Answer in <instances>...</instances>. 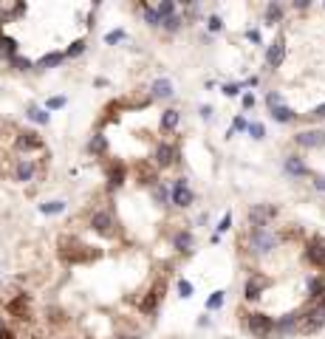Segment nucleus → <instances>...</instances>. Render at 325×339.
Segmentation results:
<instances>
[{"label":"nucleus","instance_id":"obj_17","mask_svg":"<svg viewBox=\"0 0 325 339\" xmlns=\"http://www.w3.org/2000/svg\"><path fill=\"white\" fill-rule=\"evenodd\" d=\"M193 246H195V237H193V232H178V235L173 237V249H178V252L190 254V252H193Z\"/></svg>","mask_w":325,"mask_h":339},{"label":"nucleus","instance_id":"obj_12","mask_svg":"<svg viewBox=\"0 0 325 339\" xmlns=\"http://www.w3.org/2000/svg\"><path fill=\"white\" fill-rule=\"evenodd\" d=\"M283 170L289 175H294V178H300V175H308V167L306 161L300 156H286V161H283Z\"/></svg>","mask_w":325,"mask_h":339},{"label":"nucleus","instance_id":"obj_15","mask_svg":"<svg viewBox=\"0 0 325 339\" xmlns=\"http://www.w3.org/2000/svg\"><path fill=\"white\" fill-rule=\"evenodd\" d=\"M297 325H300V314H286L283 320L274 322V331H277V334H294Z\"/></svg>","mask_w":325,"mask_h":339},{"label":"nucleus","instance_id":"obj_28","mask_svg":"<svg viewBox=\"0 0 325 339\" xmlns=\"http://www.w3.org/2000/svg\"><path fill=\"white\" fill-rule=\"evenodd\" d=\"M62 209H65V201H45V204H40L43 215H60Z\"/></svg>","mask_w":325,"mask_h":339},{"label":"nucleus","instance_id":"obj_29","mask_svg":"<svg viewBox=\"0 0 325 339\" xmlns=\"http://www.w3.org/2000/svg\"><path fill=\"white\" fill-rule=\"evenodd\" d=\"M156 14H158L161 20L173 17V14H176V3H173V0H161V3L156 6Z\"/></svg>","mask_w":325,"mask_h":339},{"label":"nucleus","instance_id":"obj_23","mask_svg":"<svg viewBox=\"0 0 325 339\" xmlns=\"http://www.w3.org/2000/svg\"><path fill=\"white\" fill-rule=\"evenodd\" d=\"M308 297H311V300H323L325 297V277H311L308 280Z\"/></svg>","mask_w":325,"mask_h":339},{"label":"nucleus","instance_id":"obj_33","mask_svg":"<svg viewBox=\"0 0 325 339\" xmlns=\"http://www.w3.org/2000/svg\"><path fill=\"white\" fill-rule=\"evenodd\" d=\"M223 291H215V294L210 297V300H207V308H210V311H215V308H220V305H223Z\"/></svg>","mask_w":325,"mask_h":339},{"label":"nucleus","instance_id":"obj_27","mask_svg":"<svg viewBox=\"0 0 325 339\" xmlns=\"http://www.w3.org/2000/svg\"><path fill=\"white\" fill-rule=\"evenodd\" d=\"M141 11H144V23H147L150 28H158V26H161V17L156 14V9H153V6L141 3Z\"/></svg>","mask_w":325,"mask_h":339},{"label":"nucleus","instance_id":"obj_39","mask_svg":"<svg viewBox=\"0 0 325 339\" xmlns=\"http://www.w3.org/2000/svg\"><path fill=\"white\" fill-rule=\"evenodd\" d=\"M167 187H161V184H156V187H153V198L158 201V204H164V201H167Z\"/></svg>","mask_w":325,"mask_h":339},{"label":"nucleus","instance_id":"obj_22","mask_svg":"<svg viewBox=\"0 0 325 339\" xmlns=\"http://www.w3.org/2000/svg\"><path fill=\"white\" fill-rule=\"evenodd\" d=\"M88 153L91 156H105L108 153V139L102 136V133H97V136L88 141Z\"/></svg>","mask_w":325,"mask_h":339},{"label":"nucleus","instance_id":"obj_40","mask_svg":"<svg viewBox=\"0 0 325 339\" xmlns=\"http://www.w3.org/2000/svg\"><path fill=\"white\" fill-rule=\"evenodd\" d=\"M178 294L184 297V300H190V297H193V283H187V280H178Z\"/></svg>","mask_w":325,"mask_h":339},{"label":"nucleus","instance_id":"obj_31","mask_svg":"<svg viewBox=\"0 0 325 339\" xmlns=\"http://www.w3.org/2000/svg\"><path fill=\"white\" fill-rule=\"evenodd\" d=\"M85 45H88L85 40H74V43H71L65 51H62V54H65V60H74V57H79V54L85 51Z\"/></svg>","mask_w":325,"mask_h":339},{"label":"nucleus","instance_id":"obj_32","mask_svg":"<svg viewBox=\"0 0 325 339\" xmlns=\"http://www.w3.org/2000/svg\"><path fill=\"white\" fill-rule=\"evenodd\" d=\"M181 23H184V20L178 17V14H173V17H167V20H161V26L167 28V31H178V28H181Z\"/></svg>","mask_w":325,"mask_h":339},{"label":"nucleus","instance_id":"obj_30","mask_svg":"<svg viewBox=\"0 0 325 339\" xmlns=\"http://www.w3.org/2000/svg\"><path fill=\"white\" fill-rule=\"evenodd\" d=\"M26 116L31 119V122H37V124H48V122H51V116H48V113H45L43 108H28Z\"/></svg>","mask_w":325,"mask_h":339},{"label":"nucleus","instance_id":"obj_3","mask_svg":"<svg viewBox=\"0 0 325 339\" xmlns=\"http://www.w3.org/2000/svg\"><path fill=\"white\" fill-rule=\"evenodd\" d=\"M277 243V237L274 232H269V226L266 229H252V237H249V246H252V252L255 254H269Z\"/></svg>","mask_w":325,"mask_h":339},{"label":"nucleus","instance_id":"obj_34","mask_svg":"<svg viewBox=\"0 0 325 339\" xmlns=\"http://www.w3.org/2000/svg\"><path fill=\"white\" fill-rule=\"evenodd\" d=\"M122 40H124V31H122V28H116V31H108V34H105V43H108V45H116V43H122Z\"/></svg>","mask_w":325,"mask_h":339},{"label":"nucleus","instance_id":"obj_43","mask_svg":"<svg viewBox=\"0 0 325 339\" xmlns=\"http://www.w3.org/2000/svg\"><path fill=\"white\" fill-rule=\"evenodd\" d=\"M232 127H235V130H249V124H246V119H243V116H237L235 122H232Z\"/></svg>","mask_w":325,"mask_h":339},{"label":"nucleus","instance_id":"obj_4","mask_svg":"<svg viewBox=\"0 0 325 339\" xmlns=\"http://www.w3.org/2000/svg\"><path fill=\"white\" fill-rule=\"evenodd\" d=\"M274 215H277V207H272V204H255L249 209V224H252V229H266Z\"/></svg>","mask_w":325,"mask_h":339},{"label":"nucleus","instance_id":"obj_48","mask_svg":"<svg viewBox=\"0 0 325 339\" xmlns=\"http://www.w3.org/2000/svg\"><path fill=\"white\" fill-rule=\"evenodd\" d=\"M0 339H14V334H11L6 325H3V328H0Z\"/></svg>","mask_w":325,"mask_h":339},{"label":"nucleus","instance_id":"obj_13","mask_svg":"<svg viewBox=\"0 0 325 339\" xmlns=\"http://www.w3.org/2000/svg\"><path fill=\"white\" fill-rule=\"evenodd\" d=\"M14 144H17V150L28 153V150H40V147H43V139H40L37 133H20Z\"/></svg>","mask_w":325,"mask_h":339},{"label":"nucleus","instance_id":"obj_14","mask_svg":"<svg viewBox=\"0 0 325 339\" xmlns=\"http://www.w3.org/2000/svg\"><path fill=\"white\" fill-rule=\"evenodd\" d=\"M150 96H153V99H170V96H173V82H170V79H156V82L150 85Z\"/></svg>","mask_w":325,"mask_h":339},{"label":"nucleus","instance_id":"obj_25","mask_svg":"<svg viewBox=\"0 0 325 339\" xmlns=\"http://www.w3.org/2000/svg\"><path fill=\"white\" fill-rule=\"evenodd\" d=\"M158 297H161V288H153V291H150V294H147V297H144V300L139 303V308H141L144 314H153V311H156Z\"/></svg>","mask_w":325,"mask_h":339},{"label":"nucleus","instance_id":"obj_1","mask_svg":"<svg viewBox=\"0 0 325 339\" xmlns=\"http://www.w3.org/2000/svg\"><path fill=\"white\" fill-rule=\"evenodd\" d=\"M323 325H325V297H323V300H317L314 308H308L306 314H300L297 331H300V334H317Z\"/></svg>","mask_w":325,"mask_h":339},{"label":"nucleus","instance_id":"obj_35","mask_svg":"<svg viewBox=\"0 0 325 339\" xmlns=\"http://www.w3.org/2000/svg\"><path fill=\"white\" fill-rule=\"evenodd\" d=\"M11 65H14V71H28V68H34L31 65V60H26V57H14V60H9Z\"/></svg>","mask_w":325,"mask_h":339},{"label":"nucleus","instance_id":"obj_21","mask_svg":"<svg viewBox=\"0 0 325 339\" xmlns=\"http://www.w3.org/2000/svg\"><path fill=\"white\" fill-rule=\"evenodd\" d=\"M62 60H65V54L62 51H51V54H45L43 60L37 62V68L45 71V68H57V65H62Z\"/></svg>","mask_w":325,"mask_h":339},{"label":"nucleus","instance_id":"obj_49","mask_svg":"<svg viewBox=\"0 0 325 339\" xmlns=\"http://www.w3.org/2000/svg\"><path fill=\"white\" fill-rule=\"evenodd\" d=\"M255 105V96L252 94H243V108H252Z\"/></svg>","mask_w":325,"mask_h":339},{"label":"nucleus","instance_id":"obj_36","mask_svg":"<svg viewBox=\"0 0 325 339\" xmlns=\"http://www.w3.org/2000/svg\"><path fill=\"white\" fill-rule=\"evenodd\" d=\"M249 136L260 141V139L266 136V127H263V124H257V122H252V124H249Z\"/></svg>","mask_w":325,"mask_h":339},{"label":"nucleus","instance_id":"obj_9","mask_svg":"<svg viewBox=\"0 0 325 339\" xmlns=\"http://www.w3.org/2000/svg\"><path fill=\"white\" fill-rule=\"evenodd\" d=\"M306 260L311 263V266H317V269H325V243L320 237H314V240L306 246Z\"/></svg>","mask_w":325,"mask_h":339},{"label":"nucleus","instance_id":"obj_45","mask_svg":"<svg viewBox=\"0 0 325 339\" xmlns=\"http://www.w3.org/2000/svg\"><path fill=\"white\" fill-rule=\"evenodd\" d=\"M314 187L320 192H325V175H314Z\"/></svg>","mask_w":325,"mask_h":339},{"label":"nucleus","instance_id":"obj_2","mask_svg":"<svg viewBox=\"0 0 325 339\" xmlns=\"http://www.w3.org/2000/svg\"><path fill=\"white\" fill-rule=\"evenodd\" d=\"M246 328L255 339H269L274 334V317H269V314H249Z\"/></svg>","mask_w":325,"mask_h":339},{"label":"nucleus","instance_id":"obj_18","mask_svg":"<svg viewBox=\"0 0 325 339\" xmlns=\"http://www.w3.org/2000/svg\"><path fill=\"white\" fill-rule=\"evenodd\" d=\"M122 184H124V167L122 164L108 167V187H110V190H119Z\"/></svg>","mask_w":325,"mask_h":339},{"label":"nucleus","instance_id":"obj_10","mask_svg":"<svg viewBox=\"0 0 325 339\" xmlns=\"http://www.w3.org/2000/svg\"><path fill=\"white\" fill-rule=\"evenodd\" d=\"M173 161H176V147H173V144H158L156 153H153V164H156L158 170H167Z\"/></svg>","mask_w":325,"mask_h":339},{"label":"nucleus","instance_id":"obj_46","mask_svg":"<svg viewBox=\"0 0 325 339\" xmlns=\"http://www.w3.org/2000/svg\"><path fill=\"white\" fill-rule=\"evenodd\" d=\"M246 37L252 40V43H260V31H257V28H249V31H246Z\"/></svg>","mask_w":325,"mask_h":339},{"label":"nucleus","instance_id":"obj_41","mask_svg":"<svg viewBox=\"0 0 325 339\" xmlns=\"http://www.w3.org/2000/svg\"><path fill=\"white\" fill-rule=\"evenodd\" d=\"M207 26H210V31H220V28H223V20H220L218 14H212V17L207 20Z\"/></svg>","mask_w":325,"mask_h":339},{"label":"nucleus","instance_id":"obj_42","mask_svg":"<svg viewBox=\"0 0 325 339\" xmlns=\"http://www.w3.org/2000/svg\"><path fill=\"white\" fill-rule=\"evenodd\" d=\"M266 105H269V111H272V108L283 105V96H280V94H269V96H266Z\"/></svg>","mask_w":325,"mask_h":339},{"label":"nucleus","instance_id":"obj_7","mask_svg":"<svg viewBox=\"0 0 325 339\" xmlns=\"http://www.w3.org/2000/svg\"><path fill=\"white\" fill-rule=\"evenodd\" d=\"M266 286H269V280H266L263 274H252V277L246 280V286H243V297H246L249 303H255V300H260Z\"/></svg>","mask_w":325,"mask_h":339},{"label":"nucleus","instance_id":"obj_24","mask_svg":"<svg viewBox=\"0 0 325 339\" xmlns=\"http://www.w3.org/2000/svg\"><path fill=\"white\" fill-rule=\"evenodd\" d=\"M178 122H181V113L178 111H164L161 113V130H176L178 127Z\"/></svg>","mask_w":325,"mask_h":339},{"label":"nucleus","instance_id":"obj_16","mask_svg":"<svg viewBox=\"0 0 325 339\" xmlns=\"http://www.w3.org/2000/svg\"><path fill=\"white\" fill-rule=\"evenodd\" d=\"M14 178L17 181H31L34 178V161H28V158H20L17 161V167H14Z\"/></svg>","mask_w":325,"mask_h":339},{"label":"nucleus","instance_id":"obj_5","mask_svg":"<svg viewBox=\"0 0 325 339\" xmlns=\"http://www.w3.org/2000/svg\"><path fill=\"white\" fill-rule=\"evenodd\" d=\"M170 198H173V204H176V207H181V209H187L190 204H193L195 195H193V190L187 187V178H178V181L173 184V192H170Z\"/></svg>","mask_w":325,"mask_h":339},{"label":"nucleus","instance_id":"obj_6","mask_svg":"<svg viewBox=\"0 0 325 339\" xmlns=\"http://www.w3.org/2000/svg\"><path fill=\"white\" fill-rule=\"evenodd\" d=\"M91 229L99 232V235H113V215L105 212V209H99L91 215Z\"/></svg>","mask_w":325,"mask_h":339},{"label":"nucleus","instance_id":"obj_11","mask_svg":"<svg viewBox=\"0 0 325 339\" xmlns=\"http://www.w3.org/2000/svg\"><path fill=\"white\" fill-rule=\"evenodd\" d=\"M283 60H286V43H283V37H277L266 51V62H269V68H280Z\"/></svg>","mask_w":325,"mask_h":339},{"label":"nucleus","instance_id":"obj_50","mask_svg":"<svg viewBox=\"0 0 325 339\" xmlns=\"http://www.w3.org/2000/svg\"><path fill=\"white\" fill-rule=\"evenodd\" d=\"M201 119H212V108H210V105H204V108H201Z\"/></svg>","mask_w":325,"mask_h":339},{"label":"nucleus","instance_id":"obj_37","mask_svg":"<svg viewBox=\"0 0 325 339\" xmlns=\"http://www.w3.org/2000/svg\"><path fill=\"white\" fill-rule=\"evenodd\" d=\"M232 229V212H226V215L220 218V224H218V232L215 235H223V232H229Z\"/></svg>","mask_w":325,"mask_h":339},{"label":"nucleus","instance_id":"obj_26","mask_svg":"<svg viewBox=\"0 0 325 339\" xmlns=\"http://www.w3.org/2000/svg\"><path fill=\"white\" fill-rule=\"evenodd\" d=\"M280 20H283V6L280 3H269V6H266V23L274 26V23H280Z\"/></svg>","mask_w":325,"mask_h":339},{"label":"nucleus","instance_id":"obj_44","mask_svg":"<svg viewBox=\"0 0 325 339\" xmlns=\"http://www.w3.org/2000/svg\"><path fill=\"white\" fill-rule=\"evenodd\" d=\"M223 94H226V96H237V94H240V85H235V82H232V85H223Z\"/></svg>","mask_w":325,"mask_h":339},{"label":"nucleus","instance_id":"obj_8","mask_svg":"<svg viewBox=\"0 0 325 339\" xmlns=\"http://www.w3.org/2000/svg\"><path fill=\"white\" fill-rule=\"evenodd\" d=\"M294 141H297L300 147H308V150L325 147V130H303L294 136Z\"/></svg>","mask_w":325,"mask_h":339},{"label":"nucleus","instance_id":"obj_47","mask_svg":"<svg viewBox=\"0 0 325 339\" xmlns=\"http://www.w3.org/2000/svg\"><path fill=\"white\" fill-rule=\"evenodd\" d=\"M311 116H314V119H325V105H320V108H314V111H311Z\"/></svg>","mask_w":325,"mask_h":339},{"label":"nucleus","instance_id":"obj_19","mask_svg":"<svg viewBox=\"0 0 325 339\" xmlns=\"http://www.w3.org/2000/svg\"><path fill=\"white\" fill-rule=\"evenodd\" d=\"M272 119L274 122H280V124H286V122H294L297 113L291 111L289 105H277V108H272Z\"/></svg>","mask_w":325,"mask_h":339},{"label":"nucleus","instance_id":"obj_20","mask_svg":"<svg viewBox=\"0 0 325 339\" xmlns=\"http://www.w3.org/2000/svg\"><path fill=\"white\" fill-rule=\"evenodd\" d=\"M0 57H6V60H14L17 57V40L14 37H0Z\"/></svg>","mask_w":325,"mask_h":339},{"label":"nucleus","instance_id":"obj_38","mask_svg":"<svg viewBox=\"0 0 325 339\" xmlns=\"http://www.w3.org/2000/svg\"><path fill=\"white\" fill-rule=\"evenodd\" d=\"M45 108H48V111H60V108H65V96H51V99L45 102Z\"/></svg>","mask_w":325,"mask_h":339}]
</instances>
